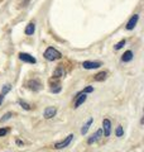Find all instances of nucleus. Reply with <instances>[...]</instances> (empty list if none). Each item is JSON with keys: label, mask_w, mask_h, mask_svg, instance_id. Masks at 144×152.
I'll return each instance as SVG.
<instances>
[{"label": "nucleus", "mask_w": 144, "mask_h": 152, "mask_svg": "<svg viewBox=\"0 0 144 152\" xmlns=\"http://www.w3.org/2000/svg\"><path fill=\"white\" fill-rule=\"evenodd\" d=\"M106 72L105 71H101V72H99V74H96L95 75V77H94V80L95 81H104L105 79H106Z\"/></svg>", "instance_id": "obj_15"}, {"label": "nucleus", "mask_w": 144, "mask_h": 152, "mask_svg": "<svg viewBox=\"0 0 144 152\" xmlns=\"http://www.w3.org/2000/svg\"><path fill=\"white\" fill-rule=\"evenodd\" d=\"M17 145L20 146V145H23V142H22V141H19V140H17Z\"/></svg>", "instance_id": "obj_24"}, {"label": "nucleus", "mask_w": 144, "mask_h": 152, "mask_svg": "<svg viewBox=\"0 0 144 152\" xmlns=\"http://www.w3.org/2000/svg\"><path fill=\"white\" fill-rule=\"evenodd\" d=\"M92 122H94V118H89V121L85 123L82 128H81V134H86V133H87L89 128L91 127V124H92Z\"/></svg>", "instance_id": "obj_12"}, {"label": "nucleus", "mask_w": 144, "mask_h": 152, "mask_svg": "<svg viewBox=\"0 0 144 152\" xmlns=\"http://www.w3.org/2000/svg\"><path fill=\"white\" fill-rule=\"evenodd\" d=\"M34 31H36V24L33 22H31L29 24H28L27 27H25V34H28V36H32L33 33H34Z\"/></svg>", "instance_id": "obj_13"}, {"label": "nucleus", "mask_w": 144, "mask_h": 152, "mask_svg": "<svg viewBox=\"0 0 144 152\" xmlns=\"http://www.w3.org/2000/svg\"><path fill=\"white\" fill-rule=\"evenodd\" d=\"M101 137H103V129H97V131L94 133V134H91L89 137L87 143L89 145H92V143H95V142H97L100 138H101Z\"/></svg>", "instance_id": "obj_7"}, {"label": "nucleus", "mask_w": 144, "mask_h": 152, "mask_svg": "<svg viewBox=\"0 0 144 152\" xmlns=\"http://www.w3.org/2000/svg\"><path fill=\"white\" fill-rule=\"evenodd\" d=\"M13 117V113L12 112H8V113H5V114H4V115H3V118H0V122H7L8 119H10V118Z\"/></svg>", "instance_id": "obj_18"}, {"label": "nucleus", "mask_w": 144, "mask_h": 152, "mask_svg": "<svg viewBox=\"0 0 144 152\" xmlns=\"http://www.w3.org/2000/svg\"><path fill=\"white\" fill-rule=\"evenodd\" d=\"M103 134L105 137H109L110 134H111V122H110L108 118H105V119L103 121Z\"/></svg>", "instance_id": "obj_3"}, {"label": "nucleus", "mask_w": 144, "mask_h": 152, "mask_svg": "<svg viewBox=\"0 0 144 152\" xmlns=\"http://www.w3.org/2000/svg\"><path fill=\"white\" fill-rule=\"evenodd\" d=\"M94 91V86H86L82 91H80V93H82V94H89V93H92Z\"/></svg>", "instance_id": "obj_21"}, {"label": "nucleus", "mask_w": 144, "mask_h": 152, "mask_svg": "<svg viewBox=\"0 0 144 152\" xmlns=\"http://www.w3.org/2000/svg\"><path fill=\"white\" fill-rule=\"evenodd\" d=\"M115 134H116V137H123L124 129H123L121 126H118V127H116V129H115Z\"/></svg>", "instance_id": "obj_19"}, {"label": "nucleus", "mask_w": 144, "mask_h": 152, "mask_svg": "<svg viewBox=\"0 0 144 152\" xmlns=\"http://www.w3.org/2000/svg\"><path fill=\"white\" fill-rule=\"evenodd\" d=\"M19 58H20L23 62H28V64H36L37 62L36 57H33L29 53H24V52H20V53H19Z\"/></svg>", "instance_id": "obj_6"}, {"label": "nucleus", "mask_w": 144, "mask_h": 152, "mask_svg": "<svg viewBox=\"0 0 144 152\" xmlns=\"http://www.w3.org/2000/svg\"><path fill=\"white\" fill-rule=\"evenodd\" d=\"M133 60V52L132 51H127L124 52V55L121 56V61L123 62H129V61Z\"/></svg>", "instance_id": "obj_14"}, {"label": "nucleus", "mask_w": 144, "mask_h": 152, "mask_svg": "<svg viewBox=\"0 0 144 152\" xmlns=\"http://www.w3.org/2000/svg\"><path fill=\"white\" fill-rule=\"evenodd\" d=\"M8 133V128H0V137H4Z\"/></svg>", "instance_id": "obj_22"}, {"label": "nucleus", "mask_w": 144, "mask_h": 152, "mask_svg": "<svg viewBox=\"0 0 144 152\" xmlns=\"http://www.w3.org/2000/svg\"><path fill=\"white\" fill-rule=\"evenodd\" d=\"M73 134H68L67 137H65L62 141H58V142H56L55 143V148L56 150H62V148H66L67 146H68L71 142H72V140H73Z\"/></svg>", "instance_id": "obj_2"}, {"label": "nucleus", "mask_w": 144, "mask_h": 152, "mask_svg": "<svg viewBox=\"0 0 144 152\" xmlns=\"http://www.w3.org/2000/svg\"><path fill=\"white\" fill-rule=\"evenodd\" d=\"M61 91V86H60V85H58V86H57V88H51V93H60Z\"/></svg>", "instance_id": "obj_23"}, {"label": "nucleus", "mask_w": 144, "mask_h": 152, "mask_svg": "<svg viewBox=\"0 0 144 152\" xmlns=\"http://www.w3.org/2000/svg\"><path fill=\"white\" fill-rule=\"evenodd\" d=\"M123 46H125V39H121L120 42H118V43L115 45V50H120V48H123Z\"/></svg>", "instance_id": "obj_20"}, {"label": "nucleus", "mask_w": 144, "mask_h": 152, "mask_svg": "<svg viewBox=\"0 0 144 152\" xmlns=\"http://www.w3.org/2000/svg\"><path fill=\"white\" fill-rule=\"evenodd\" d=\"M82 66L86 70H94V69H99L101 66V62H97V61H85Z\"/></svg>", "instance_id": "obj_8"}, {"label": "nucleus", "mask_w": 144, "mask_h": 152, "mask_svg": "<svg viewBox=\"0 0 144 152\" xmlns=\"http://www.w3.org/2000/svg\"><path fill=\"white\" fill-rule=\"evenodd\" d=\"M57 114V108L56 107H47L44 110H43V117L46 119H51Z\"/></svg>", "instance_id": "obj_5"}, {"label": "nucleus", "mask_w": 144, "mask_h": 152, "mask_svg": "<svg viewBox=\"0 0 144 152\" xmlns=\"http://www.w3.org/2000/svg\"><path fill=\"white\" fill-rule=\"evenodd\" d=\"M53 76L55 77H61V76H63V69H62V65H60L57 70L53 72Z\"/></svg>", "instance_id": "obj_16"}, {"label": "nucleus", "mask_w": 144, "mask_h": 152, "mask_svg": "<svg viewBox=\"0 0 144 152\" xmlns=\"http://www.w3.org/2000/svg\"><path fill=\"white\" fill-rule=\"evenodd\" d=\"M61 57H62L61 52L57 51L56 48H53V47H48L44 52V58L48 61H55V60L61 58Z\"/></svg>", "instance_id": "obj_1"}, {"label": "nucleus", "mask_w": 144, "mask_h": 152, "mask_svg": "<svg viewBox=\"0 0 144 152\" xmlns=\"http://www.w3.org/2000/svg\"><path fill=\"white\" fill-rule=\"evenodd\" d=\"M138 19H139V15H138V14H134V15H133L130 19H129L128 23H127V29H128V31H132L133 28L137 26Z\"/></svg>", "instance_id": "obj_10"}, {"label": "nucleus", "mask_w": 144, "mask_h": 152, "mask_svg": "<svg viewBox=\"0 0 144 152\" xmlns=\"http://www.w3.org/2000/svg\"><path fill=\"white\" fill-rule=\"evenodd\" d=\"M86 99H87V95H86V94L77 93V95H76L75 104H73V108H75V109H77L79 107H81V105H82V104L86 102Z\"/></svg>", "instance_id": "obj_4"}, {"label": "nucleus", "mask_w": 144, "mask_h": 152, "mask_svg": "<svg viewBox=\"0 0 144 152\" xmlns=\"http://www.w3.org/2000/svg\"><path fill=\"white\" fill-rule=\"evenodd\" d=\"M28 88L31 90H33V91H38V90H41L42 84L39 83V80L33 79V80H29V81H28Z\"/></svg>", "instance_id": "obj_9"}, {"label": "nucleus", "mask_w": 144, "mask_h": 152, "mask_svg": "<svg viewBox=\"0 0 144 152\" xmlns=\"http://www.w3.org/2000/svg\"><path fill=\"white\" fill-rule=\"evenodd\" d=\"M18 103H19V105H20L23 109H25V110H31V109H32V107H31L27 102H24V100H19Z\"/></svg>", "instance_id": "obj_17"}, {"label": "nucleus", "mask_w": 144, "mask_h": 152, "mask_svg": "<svg viewBox=\"0 0 144 152\" xmlns=\"http://www.w3.org/2000/svg\"><path fill=\"white\" fill-rule=\"evenodd\" d=\"M12 90V85L10 84H5L1 89V91H0V105H1V103L4 100V98H5V95Z\"/></svg>", "instance_id": "obj_11"}]
</instances>
